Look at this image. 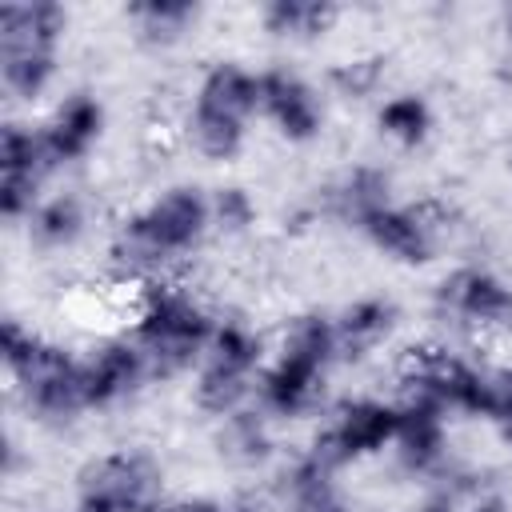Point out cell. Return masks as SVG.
<instances>
[{"instance_id":"obj_1","label":"cell","mask_w":512,"mask_h":512,"mask_svg":"<svg viewBox=\"0 0 512 512\" xmlns=\"http://www.w3.org/2000/svg\"><path fill=\"white\" fill-rule=\"evenodd\" d=\"M212 232V192L200 184H168L148 204L128 212L108 244V264L136 288L172 276Z\"/></svg>"},{"instance_id":"obj_2","label":"cell","mask_w":512,"mask_h":512,"mask_svg":"<svg viewBox=\"0 0 512 512\" xmlns=\"http://www.w3.org/2000/svg\"><path fill=\"white\" fill-rule=\"evenodd\" d=\"M212 332H216V316L180 280L164 276L136 288L132 340L140 344L152 380H172L200 368Z\"/></svg>"},{"instance_id":"obj_3","label":"cell","mask_w":512,"mask_h":512,"mask_svg":"<svg viewBox=\"0 0 512 512\" xmlns=\"http://www.w3.org/2000/svg\"><path fill=\"white\" fill-rule=\"evenodd\" d=\"M264 340L240 316H216V332L192 380V400L204 416L224 420L256 396V380L264 372Z\"/></svg>"},{"instance_id":"obj_4","label":"cell","mask_w":512,"mask_h":512,"mask_svg":"<svg viewBox=\"0 0 512 512\" xmlns=\"http://www.w3.org/2000/svg\"><path fill=\"white\" fill-rule=\"evenodd\" d=\"M164 464L144 448H112L80 464L72 512H160Z\"/></svg>"},{"instance_id":"obj_5","label":"cell","mask_w":512,"mask_h":512,"mask_svg":"<svg viewBox=\"0 0 512 512\" xmlns=\"http://www.w3.org/2000/svg\"><path fill=\"white\" fill-rule=\"evenodd\" d=\"M12 376V392L20 396L24 412L40 424H72L88 412L84 400V368L80 356H72L68 348L52 344V340H36L32 352L8 368Z\"/></svg>"},{"instance_id":"obj_6","label":"cell","mask_w":512,"mask_h":512,"mask_svg":"<svg viewBox=\"0 0 512 512\" xmlns=\"http://www.w3.org/2000/svg\"><path fill=\"white\" fill-rule=\"evenodd\" d=\"M396 424H400V408L392 400L352 396L332 412V420L312 436V444L304 452L316 464H324L328 472H340L352 460H364V456H376V452L392 448Z\"/></svg>"},{"instance_id":"obj_7","label":"cell","mask_w":512,"mask_h":512,"mask_svg":"<svg viewBox=\"0 0 512 512\" xmlns=\"http://www.w3.org/2000/svg\"><path fill=\"white\" fill-rule=\"evenodd\" d=\"M432 312L448 332L472 336L488 328H512V288L480 264H460L440 276Z\"/></svg>"},{"instance_id":"obj_8","label":"cell","mask_w":512,"mask_h":512,"mask_svg":"<svg viewBox=\"0 0 512 512\" xmlns=\"http://www.w3.org/2000/svg\"><path fill=\"white\" fill-rule=\"evenodd\" d=\"M52 172L56 168L48 160L40 128L4 120L0 128V216L8 224H28V216L44 200L40 188Z\"/></svg>"},{"instance_id":"obj_9","label":"cell","mask_w":512,"mask_h":512,"mask_svg":"<svg viewBox=\"0 0 512 512\" xmlns=\"http://www.w3.org/2000/svg\"><path fill=\"white\" fill-rule=\"evenodd\" d=\"M448 216L440 204L424 200V204H392L384 212H376L360 232L368 236V244L400 264H428L440 252Z\"/></svg>"},{"instance_id":"obj_10","label":"cell","mask_w":512,"mask_h":512,"mask_svg":"<svg viewBox=\"0 0 512 512\" xmlns=\"http://www.w3.org/2000/svg\"><path fill=\"white\" fill-rule=\"evenodd\" d=\"M260 116L288 144H308L324 128V104L316 84L288 64L260 68Z\"/></svg>"},{"instance_id":"obj_11","label":"cell","mask_w":512,"mask_h":512,"mask_svg":"<svg viewBox=\"0 0 512 512\" xmlns=\"http://www.w3.org/2000/svg\"><path fill=\"white\" fill-rule=\"evenodd\" d=\"M324 360L276 348V356L264 364L260 380H256V408H264L272 420H300L308 416L320 396H324V380H328Z\"/></svg>"},{"instance_id":"obj_12","label":"cell","mask_w":512,"mask_h":512,"mask_svg":"<svg viewBox=\"0 0 512 512\" xmlns=\"http://www.w3.org/2000/svg\"><path fill=\"white\" fill-rule=\"evenodd\" d=\"M80 368H84V400H88V412L116 408V404L132 400L152 380L148 360H144V352H140V344L132 336L100 340L88 356H80Z\"/></svg>"},{"instance_id":"obj_13","label":"cell","mask_w":512,"mask_h":512,"mask_svg":"<svg viewBox=\"0 0 512 512\" xmlns=\"http://www.w3.org/2000/svg\"><path fill=\"white\" fill-rule=\"evenodd\" d=\"M400 408V424H396V464L416 476V480H432L448 460V412L432 408V404H416V400H396Z\"/></svg>"},{"instance_id":"obj_14","label":"cell","mask_w":512,"mask_h":512,"mask_svg":"<svg viewBox=\"0 0 512 512\" xmlns=\"http://www.w3.org/2000/svg\"><path fill=\"white\" fill-rule=\"evenodd\" d=\"M40 136L52 168L80 164L104 136V104L92 92H68L52 108V116L40 124Z\"/></svg>"},{"instance_id":"obj_15","label":"cell","mask_w":512,"mask_h":512,"mask_svg":"<svg viewBox=\"0 0 512 512\" xmlns=\"http://www.w3.org/2000/svg\"><path fill=\"white\" fill-rule=\"evenodd\" d=\"M68 8L56 0H8L0 8V52H60Z\"/></svg>"},{"instance_id":"obj_16","label":"cell","mask_w":512,"mask_h":512,"mask_svg":"<svg viewBox=\"0 0 512 512\" xmlns=\"http://www.w3.org/2000/svg\"><path fill=\"white\" fill-rule=\"evenodd\" d=\"M192 104L216 116L252 124V116H260V72L244 68L240 60H216L204 68Z\"/></svg>"},{"instance_id":"obj_17","label":"cell","mask_w":512,"mask_h":512,"mask_svg":"<svg viewBox=\"0 0 512 512\" xmlns=\"http://www.w3.org/2000/svg\"><path fill=\"white\" fill-rule=\"evenodd\" d=\"M396 304L388 296H356L352 304H344L336 312V344H340V360H364L372 356L392 332H396Z\"/></svg>"},{"instance_id":"obj_18","label":"cell","mask_w":512,"mask_h":512,"mask_svg":"<svg viewBox=\"0 0 512 512\" xmlns=\"http://www.w3.org/2000/svg\"><path fill=\"white\" fill-rule=\"evenodd\" d=\"M392 192H396V188H392V172L364 160V164H352V168L328 188V208H332L344 224L364 228L376 212H384V208L396 204Z\"/></svg>"},{"instance_id":"obj_19","label":"cell","mask_w":512,"mask_h":512,"mask_svg":"<svg viewBox=\"0 0 512 512\" xmlns=\"http://www.w3.org/2000/svg\"><path fill=\"white\" fill-rule=\"evenodd\" d=\"M276 496L284 512H352L336 484V472L316 464L308 452L284 464V472L276 476Z\"/></svg>"},{"instance_id":"obj_20","label":"cell","mask_w":512,"mask_h":512,"mask_svg":"<svg viewBox=\"0 0 512 512\" xmlns=\"http://www.w3.org/2000/svg\"><path fill=\"white\" fill-rule=\"evenodd\" d=\"M88 232V204L80 192H52L28 216V240L44 252H64Z\"/></svg>"},{"instance_id":"obj_21","label":"cell","mask_w":512,"mask_h":512,"mask_svg":"<svg viewBox=\"0 0 512 512\" xmlns=\"http://www.w3.org/2000/svg\"><path fill=\"white\" fill-rule=\"evenodd\" d=\"M340 8L332 0H268L260 8V28L288 44H312L332 32Z\"/></svg>"},{"instance_id":"obj_22","label":"cell","mask_w":512,"mask_h":512,"mask_svg":"<svg viewBox=\"0 0 512 512\" xmlns=\"http://www.w3.org/2000/svg\"><path fill=\"white\" fill-rule=\"evenodd\" d=\"M124 20L136 28V40L148 48H172L180 44L196 20H200V4L192 0H140L124 8Z\"/></svg>"},{"instance_id":"obj_23","label":"cell","mask_w":512,"mask_h":512,"mask_svg":"<svg viewBox=\"0 0 512 512\" xmlns=\"http://www.w3.org/2000/svg\"><path fill=\"white\" fill-rule=\"evenodd\" d=\"M268 420H272V416H268L264 408H256V404H248V408L224 416L220 428H216V448H220V456H224L228 464H236V468H260V464L272 456V424H268Z\"/></svg>"},{"instance_id":"obj_24","label":"cell","mask_w":512,"mask_h":512,"mask_svg":"<svg viewBox=\"0 0 512 512\" xmlns=\"http://www.w3.org/2000/svg\"><path fill=\"white\" fill-rule=\"evenodd\" d=\"M184 140L192 144L196 156H204L212 164H224V160H236L244 152L248 124L228 120V116H216V112L192 104L188 116H184Z\"/></svg>"},{"instance_id":"obj_25","label":"cell","mask_w":512,"mask_h":512,"mask_svg":"<svg viewBox=\"0 0 512 512\" xmlns=\"http://www.w3.org/2000/svg\"><path fill=\"white\" fill-rule=\"evenodd\" d=\"M376 128L400 148H420L432 136V104L420 92H392L376 108Z\"/></svg>"},{"instance_id":"obj_26","label":"cell","mask_w":512,"mask_h":512,"mask_svg":"<svg viewBox=\"0 0 512 512\" xmlns=\"http://www.w3.org/2000/svg\"><path fill=\"white\" fill-rule=\"evenodd\" d=\"M56 80V52H0V84L12 100H40Z\"/></svg>"},{"instance_id":"obj_27","label":"cell","mask_w":512,"mask_h":512,"mask_svg":"<svg viewBox=\"0 0 512 512\" xmlns=\"http://www.w3.org/2000/svg\"><path fill=\"white\" fill-rule=\"evenodd\" d=\"M388 76V56L380 52H364V56H348L340 64L328 68V88L340 96V100H368L380 92Z\"/></svg>"},{"instance_id":"obj_28","label":"cell","mask_w":512,"mask_h":512,"mask_svg":"<svg viewBox=\"0 0 512 512\" xmlns=\"http://www.w3.org/2000/svg\"><path fill=\"white\" fill-rule=\"evenodd\" d=\"M252 224H256V200L248 188L224 184L212 192V228H220L224 236H244Z\"/></svg>"},{"instance_id":"obj_29","label":"cell","mask_w":512,"mask_h":512,"mask_svg":"<svg viewBox=\"0 0 512 512\" xmlns=\"http://www.w3.org/2000/svg\"><path fill=\"white\" fill-rule=\"evenodd\" d=\"M484 420H512V364H484Z\"/></svg>"},{"instance_id":"obj_30","label":"cell","mask_w":512,"mask_h":512,"mask_svg":"<svg viewBox=\"0 0 512 512\" xmlns=\"http://www.w3.org/2000/svg\"><path fill=\"white\" fill-rule=\"evenodd\" d=\"M160 512H224L216 500H208V496H188V500H172V504H164Z\"/></svg>"},{"instance_id":"obj_31","label":"cell","mask_w":512,"mask_h":512,"mask_svg":"<svg viewBox=\"0 0 512 512\" xmlns=\"http://www.w3.org/2000/svg\"><path fill=\"white\" fill-rule=\"evenodd\" d=\"M464 512H508L504 508V500L500 496H492V492H484V496H476V500H468V508Z\"/></svg>"},{"instance_id":"obj_32","label":"cell","mask_w":512,"mask_h":512,"mask_svg":"<svg viewBox=\"0 0 512 512\" xmlns=\"http://www.w3.org/2000/svg\"><path fill=\"white\" fill-rule=\"evenodd\" d=\"M412 512H456V504H452V500H444V496H436V492H432V496H424V500H420V504H416V508H412Z\"/></svg>"},{"instance_id":"obj_33","label":"cell","mask_w":512,"mask_h":512,"mask_svg":"<svg viewBox=\"0 0 512 512\" xmlns=\"http://www.w3.org/2000/svg\"><path fill=\"white\" fill-rule=\"evenodd\" d=\"M500 20H504V32H508V40H512V4L500 12Z\"/></svg>"},{"instance_id":"obj_34","label":"cell","mask_w":512,"mask_h":512,"mask_svg":"<svg viewBox=\"0 0 512 512\" xmlns=\"http://www.w3.org/2000/svg\"><path fill=\"white\" fill-rule=\"evenodd\" d=\"M224 512H264V508H256V504H232V508H224Z\"/></svg>"},{"instance_id":"obj_35","label":"cell","mask_w":512,"mask_h":512,"mask_svg":"<svg viewBox=\"0 0 512 512\" xmlns=\"http://www.w3.org/2000/svg\"><path fill=\"white\" fill-rule=\"evenodd\" d=\"M500 432H504V440H508V444H512V420H508V424H504V428H500Z\"/></svg>"}]
</instances>
